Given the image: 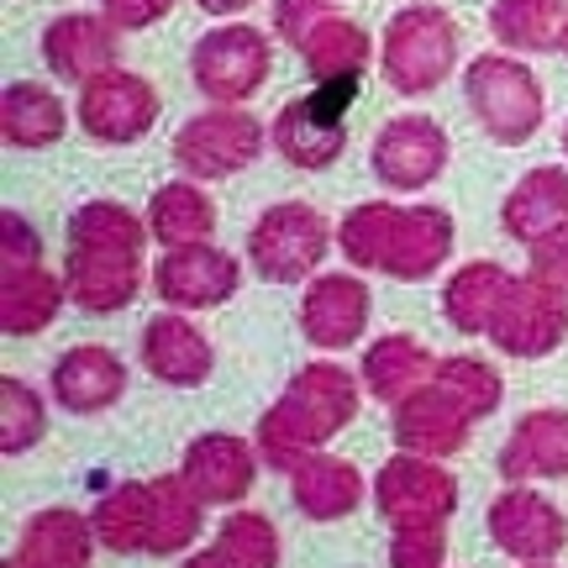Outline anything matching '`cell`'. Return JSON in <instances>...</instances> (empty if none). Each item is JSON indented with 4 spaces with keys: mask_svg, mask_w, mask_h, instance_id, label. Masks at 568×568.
Listing matches in <instances>:
<instances>
[{
    "mask_svg": "<svg viewBox=\"0 0 568 568\" xmlns=\"http://www.w3.org/2000/svg\"><path fill=\"white\" fill-rule=\"evenodd\" d=\"M521 568H558V564H521Z\"/></svg>",
    "mask_w": 568,
    "mask_h": 568,
    "instance_id": "bcb514c9",
    "label": "cell"
},
{
    "mask_svg": "<svg viewBox=\"0 0 568 568\" xmlns=\"http://www.w3.org/2000/svg\"><path fill=\"white\" fill-rule=\"evenodd\" d=\"M148 232L163 247H184V243H211L216 237V201L201 190V180H169L153 190L148 201Z\"/></svg>",
    "mask_w": 568,
    "mask_h": 568,
    "instance_id": "f1b7e54d",
    "label": "cell"
},
{
    "mask_svg": "<svg viewBox=\"0 0 568 568\" xmlns=\"http://www.w3.org/2000/svg\"><path fill=\"white\" fill-rule=\"evenodd\" d=\"M564 53H568V38H564Z\"/></svg>",
    "mask_w": 568,
    "mask_h": 568,
    "instance_id": "681fc988",
    "label": "cell"
},
{
    "mask_svg": "<svg viewBox=\"0 0 568 568\" xmlns=\"http://www.w3.org/2000/svg\"><path fill=\"white\" fill-rule=\"evenodd\" d=\"M453 243H458V226L443 205H400L379 274L400 284H422L453 258Z\"/></svg>",
    "mask_w": 568,
    "mask_h": 568,
    "instance_id": "ffe728a7",
    "label": "cell"
},
{
    "mask_svg": "<svg viewBox=\"0 0 568 568\" xmlns=\"http://www.w3.org/2000/svg\"><path fill=\"white\" fill-rule=\"evenodd\" d=\"M268 126L243 105H211L174 132V163L190 180H232L264 153Z\"/></svg>",
    "mask_w": 568,
    "mask_h": 568,
    "instance_id": "ba28073f",
    "label": "cell"
},
{
    "mask_svg": "<svg viewBox=\"0 0 568 568\" xmlns=\"http://www.w3.org/2000/svg\"><path fill=\"white\" fill-rule=\"evenodd\" d=\"M368 311H374V295H368V284L358 274H316V280H305L301 295L305 343L322 347V353H343V347L364 343Z\"/></svg>",
    "mask_w": 568,
    "mask_h": 568,
    "instance_id": "9a60e30c",
    "label": "cell"
},
{
    "mask_svg": "<svg viewBox=\"0 0 568 568\" xmlns=\"http://www.w3.org/2000/svg\"><path fill=\"white\" fill-rule=\"evenodd\" d=\"M216 552L232 568H280V531L258 510H232L216 531Z\"/></svg>",
    "mask_w": 568,
    "mask_h": 568,
    "instance_id": "74e56055",
    "label": "cell"
},
{
    "mask_svg": "<svg viewBox=\"0 0 568 568\" xmlns=\"http://www.w3.org/2000/svg\"><path fill=\"white\" fill-rule=\"evenodd\" d=\"M489 32L510 53H564L568 0H495Z\"/></svg>",
    "mask_w": 568,
    "mask_h": 568,
    "instance_id": "f546056e",
    "label": "cell"
},
{
    "mask_svg": "<svg viewBox=\"0 0 568 568\" xmlns=\"http://www.w3.org/2000/svg\"><path fill=\"white\" fill-rule=\"evenodd\" d=\"M489 542L510 552L516 564H552L568 548V521L548 495L527 485H506L489 500Z\"/></svg>",
    "mask_w": 568,
    "mask_h": 568,
    "instance_id": "5bb4252c",
    "label": "cell"
},
{
    "mask_svg": "<svg viewBox=\"0 0 568 568\" xmlns=\"http://www.w3.org/2000/svg\"><path fill=\"white\" fill-rule=\"evenodd\" d=\"M500 226H506L510 243H542L548 232L568 226V169L564 163H542L516 180V190L500 205Z\"/></svg>",
    "mask_w": 568,
    "mask_h": 568,
    "instance_id": "603a6c76",
    "label": "cell"
},
{
    "mask_svg": "<svg viewBox=\"0 0 568 568\" xmlns=\"http://www.w3.org/2000/svg\"><path fill=\"white\" fill-rule=\"evenodd\" d=\"M195 6H201L205 17H243L253 0H195Z\"/></svg>",
    "mask_w": 568,
    "mask_h": 568,
    "instance_id": "ee69618b",
    "label": "cell"
},
{
    "mask_svg": "<svg viewBox=\"0 0 568 568\" xmlns=\"http://www.w3.org/2000/svg\"><path fill=\"white\" fill-rule=\"evenodd\" d=\"M389 568H447V521H406V527H395Z\"/></svg>",
    "mask_w": 568,
    "mask_h": 568,
    "instance_id": "f35d334b",
    "label": "cell"
},
{
    "mask_svg": "<svg viewBox=\"0 0 568 568\" xmlns=\"http://www.w3.org/2000/svg\"><path fill=\"white\" fill-rule=\"evenodd\" d=\"M290 495H295L301 516H311V521H343V516H353V510L364 506L368 485L347 458H337V453H311V458L290 474Z\"/></svg>",
    "mask_w": 568,
    "mask_h": 568,
    "instance_id": "4316f807",
    "label": "cell"
},
{
    "mask_svg": "<svg viewBox=\"0 0 568 568\" xmlns=\"http://www.w3.org/2000/svg\"><path fill=\"white\" fill-rule=\"evenodd\" d=\"M69 284L42 264H0V326L6 337H38L59 322Z\"/></svg>",
    "mask_w": 568,
    "mask_h": 568,
    "instance_id": "d4e9b609",
    "label": "cell"
},
{
    "mask_svg": "<svg viewBox=\"0 0 568 568\" xmlns=\"http://www.w3.org/2000/svg\"><path fill=\"white\" fill-rule=\"evenodd\" d=\"M358 84L364 80H322L311 95L290 101L268 126V142L284 163H295L305 174L332 169L347 148V111L358 101Z\"/></svg>",
    "mask_w": 568,
    "mask_h": 568,
    "instance_id": "8992f818",
    "label": "cell"
},
{
    "mask_svg": "<svg viewBox=\"0 0 568 568\" xmlns=\"http://www.w3.org/2000/svg\"><path fill=\"white\" fill-rule=\"evenodd\" d=\"M142 368H148L159 385L195 389V385L211 379V368H216V347H211V337H205L184 311L169 305L163 316H153V322L142 326Z\"/></svg>",
    "mask_w": 568,
    "mask_h": 568,
    "instance_id": "d6986e66",
    "label": "cell"
},
{
    "mask_svg": "<svg viewBox=\"0 0 568 568\" xmlns=\"http://www.w3.org/2000/svg\"><path fill=\"white\" fill-rule=\"evenodd\" d=\"M0 264H42V237L32 232V222H21L17 211L0 216Z\"/></svg>",
    "mask_w": 568,
    "mask_h": 568,
    "instance_id": "b9f144b4",
    "label": "cell"
},
{
    "mask_svg": "<svg viewBox=\"0 0 568 568\" xmlns=\"http://www.w3.org/2000/svg\"><path fill=\"white\" fill-rule=\"evenodd\" d=\"M337 243V232L326 226V216L305 201H280L247 232V264L268 284H301L316 280L326 264V247Z\"/></svg>",
    "mask_w": 568,
    "mask_h": 568,
    "instance_id": "5b68a950",
    "label": "cell"
},
{
    "mask_svg": "<svg viewBox=\"0 0 568 568\" xmlns=\"http://www.w3.org/2000/svg\"><path fill=\"white\" fill-rule=\"evenodd\" d=\"M180 568H232V564H226V558H222L216 548H205V552H190V558H184Z\"/></svg>",
    "mask_w": 568,
    "mask_h": 568,
    "instance_id": "f6af8a7d",
    "label": "cell"
},
{
    "mask_svg": "<svg viewBox=\"0 0 568 568\" xmlns=\"http://www.w3.org/2000/svg\"><path fill=\"white\" fill-rule=\"evenodd\" d=\"M148 500H153V548L159 558L169 552H184L195 537H201V510L205 500L195 489L184 485V474H159V479H148Z\"/></svg>",
    "mask_w": 568,
    "mask_h": 568,
    "instance_id": "836d02e7",
    "label": "cell"
},
{
    "mask_svg": "<svg viewBox=\"0 0 568 568\" xmlns=\"http://www.w3.org/2000/svg\"><path fill=\"white\" fill-rule=\"evenodd\" d=\"M564 153H568V126H564Z\"/></svg>",
    "mask_w": 568,
    "mask_h": 568,
    "instance_id": "c3c4849f",
    "label": "cell"
},
{
    "mask_svg": "<svg viewBox=\"0 0 568 568\" xmlns=\"http://www.w3.org/2000/svg\"><path fill=\"white\" fill-rule=\"evenodd\" d=\"M101 11L122 32H142V27H153V21H163L169 11H174V0H101Z\"/></svg>",
    "mask_w": 568,
    "mask_h": 568,
    "instance_id": "7bdbcfd3",
    "label": "cell"
},
{
    "mask_svg": "<svg viewBox=\"0 0 568 568\" xmlns=\"http://www.w3.org/2000/svg\"><path fill=\"white\" fill-rule=\"evenodd\" d=\"M295 53L305 59V74H311L316 84L322 80H364L374 42H368V32L358 27V21H347V17L332 11V17H326Z\"/></svg>",
    "mask_w": 568,
    "mask_h": 568,
    "instance_id": "d6a6232c",
    "label": "cell"
},
{
    "mask_svg": "<svg viewBox=\"0 0 568 568\" xmlns=\"http://www.w3.org/2000/svg\"><path fill=\"white\" fill-rule=\"evenodd\" d=\"M458 63V21L443 6L416 0L389 17L379 38V69L395 95H432Z\"/></svg>",
    "mask_w": 568,
    "mask_h": 568,
    "instance_id": "3957f363",
    "label": "cell"
},
{
    "mask_svg": "<svg viewBox=\"0 0 568 568\" xmlns=\"http://www.w3.org/2000/svg\"><path fill=\"white\" fill-rule=\"evenodd\" d=\"M148 216L126 211L122 201H84L69 216V301L90 316H111L142 295V247H148Z\"/></svg>",
    "mask_w": 568,
    "mask_h": 568,
    "instance_id": "6da1fadb",
    "label": "cell"
},
{
    "mask_svg": "<svg viewBox=\"0 0 568 568\" xmlns=\"http://www.w3.org/2000/svg\"><path fill=\"white\" fill-rule=\"evenodd\" d=\"M395 216H400V205H395V201L353 205L343 222H337V247H343L347 264L364 268V274H379V268H385L389 232H395Z\"/></svg>",
    "mask_w": 568,
    "mask_h": 568,
    "instance_id": "e575fe53",
    "label": "cell"
},
{
    "mask_svg": "<svg viewBox=\"0 0 568 568\" xmlns=\"http://www.w3.org/2000/svg\"><path fill=\"white\" fill-rule=\"evenodd\" d=\"M358 400H364V379H353L343 364H305L284 395L258 416V432H253V447L274 474H295V468L322 453V443H332L353 416H358Z\"/></svg>",
    "mask_w": 568,
    "mask_h": 568,
    "instance_id": "7a4b0ae2",
    "label": "cell"
},
{
    "mask_svg": "<svg viewBox=\"0 0 568 568\" xmlns=\"http://www.w3.org/2000/svg\"><path fill=\"white\" fill-rule=\"evenodd\" d=\"M437 364H443V358L426 343H416L406 332H389V337H374V343H368L358 379H364V389L379 406H400L410 389H422L437 379Z\"/></svg>",
    "mask_w": 568,
    "mask_h": 568,
    "instance_id": "484cf974",
    "label": "cell"
},
{
    "mask_svg": "<svg viewBox=\"0 0 568 568\" xmlns=\"http://www.w3.org/2000/svg\"><path fill=\"white\" fill-rule=\"evenodd\" d=\"M42 437H48V406H42V395L27 379L6 374L0 379V453L17 458L27 447H38Z\"/></svg>",
    "mask_w": 568,
    "mask_h": 568,
    "instance_id": "8d00e7d4",
    "label": "cell"
},
{
    "mask_svg": "<svg viewBox=\"0 0 568 568\" xmlns=\"http://www.w3.org/2000/svg\"><path fill=\"white\" fill-rule=\"evenodd\" d=\"M568 337V295L537 274H516L500 316L489 322V343L506 358H548Z\"/></svg>",
    "mask_w": 568,
    "mask_h": 568,
    "instance_id": "9c48e42d",
    "label": "cell"
},
{
    "mask_svg": "<svg viewBox=\"0 0 568 568\" xmlns=\"http://www.w3.org/2000/svg\"><path fill=\"white\" fill-rule=\"evenodd\" d=\"M437 385H443L447 395L474 416V422L495 416V406L506 400V379H500V368L489 364V358H474V353L443 358V364H437Z\"/></svg>",
    "mask_w": 568,
    "mask_h": 568,
    "instance_id": "d590c367",
    "label": "cell"
},
{
    "mask_svg": "<svg viewBox=\"0 0 568 568\" xmlns=\"http://www.w3.org/2000/svg\"><path fill=\"white\" fill-rule=\"evenodd\" d=\"M500 479L506 485H537V479H568V410H527L510 426L500 447Z\"/></svg>",
    "mask_w": 568,
    "mask_h": 568,
    "instance_id": "7402d4cb",
    "label": "cell"
},
{
    "mask_svg": "<svg viewBox=\"0 0 568 568\" xmlns=\"http://www.w3.org/2000/svg\"><path fill=\"white\" fill-rule=\"evenodd\" d=\"M116 53H122V27L105 11L101 17L69 11V17H53L48 32H42V63L63 84H90L95 74L116 69Z\"/></svg>",
    "mask_w": 568,
    "mask_h": 568,
    "instance_id": "2e32d148",
    "label": "cell"
},
{
    "mask_svg": "<svg viewBox=\"0 0 568 568\" xmlns=\"http://www.w3.org/2000/svg\"><path fill=\"white\" fill-rule=\"evenodd\" d=\"M464 95H468V111L479 116V126H485L500 148L531 142L537 126H542V116H548L542 80H537L521 59H510V53H479V59L468 63Z\"/></svg>",
    "mask_w": 568,
    "mask_h": 568,
    "instance_id": "277c9868",
    "label": "cell"
},
{
    "mask_svg": "<svg viewBox=\"0 0 568 568\" xmlns=\"http://www.w3.org/2000/svg\"><path fill=\"white\" fill-rule=\"evenodd\" d=\"M0 132L11 148H53L69 132V111L63 101L38 80H11L0 95Z\"/></svg>",
    "mask_w": 568,
    "mask_h": 568,
    "instance_id": "4dcf8cb0",
    "label": "cell"
},
{
    "mask_svg": "<svg viewBox=\"0 0 568 568\" xmlns=\"http://www.w3.org/2000/svg\"><path fill=\"white\" fill-rule=\"evenodd\" d=\"M447 132L443 122H432L422 111H406V116H389L374 138V180L385 190H400V195H416V190H432L447 169Z\"/></svg>",
    "mask_w": 568,
    "mask_h": 568,
    "instance_id": "7c38bea8",
    "label": "cell"
},
{
    "mask_svg": "<svg viewBox=\"0 0 568 568\" xmlns=\"http://www.w3.org/2000/svg\"><path fill=\"white\" fill-rule=\"evenodd\" d=\"M74 116H80V132L90 142L122 148V142H138L153 132V122H159V90L142 80V74L116 63V69L95 74L90 84H80Z\"/></svg>",
    "mask_w": 568,
    "mask_h": 568,
    "instance_id": "30bf717a",
    "label": "cell"
},
{
    "mask_svg": "<svg viewBox=\"0 0 568 568\" xmlns=\"http://www.w3.org/2000/svg\"><path fill=\"white\" fill-rule=\"evenodd\" d=\"M527 253H531V274H537V280H548V284H558V290L568 295V226L548 232V237H542V243H531Z\"/></svg>",
    "mask_w": 568,
    "mask_h": 568,
    "instance_id": "60d3db41",
    "label": "cell"
},
{
    "mask_svg": "<svg viewBox=\"0 0 568 568\" xmlns=\"http://www.w3.org/2000/svg\"><path fill=\"white\" fill-rule=\"evenodd\" d=\"M6 568H21V564H17V558H6Z\"/></svg>",
    "mask_w": 568,
    "mask_h": 568,
    "instance_id": "7dc6e473",
    "label": "cell"
},
{
    "mask_svg": "<svg viewBox=\"0 0 568 568\" xmlns=\"http://www.w3.org/2000/svg\"><path fill=\"white\" fill-rule=\"evenodd\" d=\"M332 11H337V0H274V38L301 48Z\"/></svg>",
    "mask_w": 568,
    "mask_h": 568,
    "instance_id": "ab89813d",
    "label": "cell"
},
{
    "mask_svg": "<svg viewBox=\"0 0 568 568\" xmlns=\"http://www.w3.org/2000/svg\"><path fill=\"white\" fill-rule=\"evenodd\" d=\"M237 284H243V264L216 243L163 247V258L153 264V290L174 311H216L237 295Z\"/></svg>",
    "mask_w": 568,
    "mask_h": 568,
    "instance_id": "4fadbf2b",
    "label": "cell"
},
{
    "mask_svg": "<svg viewBox=\"0 0 568 568\" xmlns=\"http://www.w3.org/2000/svg\"><path fill=\"white\" fill-rule=\"evenodd\" d=\"M90 527H95V542L105 552H148L153 548V500H148V485L126 479V485L105 489L95 510H90Z\"/></svg>",
    "mask_w": 568,
    "mask_h": 568,
    "instance_id": "1f68e13d",
    "label": "cell"
},
{
    "mask_svg": "<svg viewBox=\"0 0 568 568\" xmlns=\"http://www.w3.org/2000/svg\"><path fill=\"white\" fill-rule=\"evenodd\" d=\"M389 410H395V416H389L395 447L422 453V458H453V453H464L468 437H474V426H479L437 379L422 389H410L406 400L389 406Z\"/></svg>",
    "mask_w": 568,
    "mask_h": 568,
    "instance_id": "e0dca14e",
    "label": "cell"
},
{
    "mask_svg": "<svg viewBox=\"0 0 568 568\" xmlns=\"http://www.w3.org/2000/svg\"><path fill=\"white\" fill-rule=\"evenodd\" d=\"M510 284H516V274L489 264V258H474V264L453 268V280L443 284V316L464 337H489V322L500 316Z\"/></svg>",
    "mask_w": 568,
    "mask_h": 568,
    "instance_id": "83f0119b",
    "label": "cell"
},
{
    "mask_svg": "<svg viewBox=\"0 0 568 568\" xmlns=\"http://www.w3.org/2000/svg\"><path fill=\"white\" fill-rule=\"evenodd\" d=\"M48 389L69 416H101L122 400L126 389V364L105 343H80L59 353V364L48 374Z\"/></svg>",
    "mask_w": 568,
    "mask_h": 568,
    "instance_id": "44dd1931",
    "label": "cell"
},
{
    "mask_svg": "<svg viewBox=\"0 0 568 568\" xmlns=\"http://www.w3.org/2000/svg\"><path fill=\"white\" fill-rule=\"evenodd\" d=\"M268 69H274V53H268V38L247 21H226V27H211L195 53H190V80L211 105H243L253 101L268 84Z\"/></svg>",
    "mask_w": 568,
    "mask_h": 568,
    "instance_id": "52a82bcc",
    "label": "cell"
},
{
    "mask_svg": "<svg viewBox=\"0 0 568 568\" xmlns=\"http://www.w3.org/2000/svg\"><path fill=\"white\" fill-rule=\"evenodd\" d=\"M374 510L389 527L406 521H447L458 510V479L443 468V458H422V453H395L379 474H374Z\"/></svg>",
    "mask_w": 568,
    "mask_h": 568,
    "instance_id": "8fae6325",
    "label": "cell"
},
{
    "mask_svg": "<svg viewBox=\"0 0 568 568\" xmlns=\"http://www.w3.org/2000/svg\"><path fill=\"white\" fill-rule=\"evenodd\" d=\"M95 548L101 542H95L90 516H80V510H69V506H48L38 516H27L11 558L21 568H90Z\"/></svg>",
    "mask_w": 568,
    "mask_h": 568,
    "instance_id": "cb8c5ba5",
    "label": "cell"
},
{
    "mask_svg": "<svg viewBox=\"0 0 568 568\" xmlns=\"http://www.w3.org/2000/svg\"><path fill=\"white\" fill-rule=\"evenodd\" d=\"M258 447L232 437V432H201L195 443L184 447V485L201 495L205 506H237L247 489H253V474H258Z\"/></svg>",
    "mask_w": 568,
    "mask_h": 568,
    "instance_id": "ac0fdd59",
    "label": "cell"
}]
</instances>
